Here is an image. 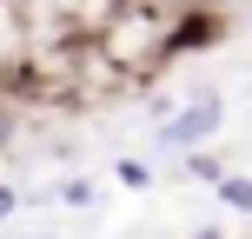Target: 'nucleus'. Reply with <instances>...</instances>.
I'll list each match as a JSON object with an SVG mask.
<instances>
[{
  "instance_id": "obj_1",
  "label": "nucleus",
  "mask_w": 252,
  "mask_h": 239,
  "mask_svg": "<svg viewBox=\"0 0 252 239\" xmlns=\"http://www.w3.org/2000/svg\"><path fill=\"white\" fill-rule=\"evenodd\" d=\"M93 47L106 53V67H120L133 80L146 67H159L166 53H179V20L166 7H153V0H113V13H106Z\"/></svg>"
},
{
  "instance_id": "obj_2",
  "label": "nucleus",
  "mask_w": 252,
  "mask_h": 239,
  "mask_svg": "<svg viewBox=\"0 0 252 239\" xmlns=\"http://www.w3.org/2000/svg\"><path fill=\"white\" fill-rule=\"evenodd\" d=\"M219 120H226L219 93H192V100L179 106L173 120H159V146H192V139H206V133H213Z\"/></svg>"
},
{
  "instance_id": "obj_3",
  "label": "nucleus",
  "mask_w": 252,
  "mask_h": 239,
  "mask_svg": "<svg viewBox=\"0 0 252 239\" xmlns=\"http://www.w3.org/2000/svg\"><path fill=\"white\" fill-rule=\"evenodd\" d=\"M219 200H226L232 213H252V179H232V173H219Z\"/></svg>"
},
{
  "instance_id": "obj_4",
  "label": "nucleus",
  "mask_w": 252,
  "mask_h": 239,
  "mask_svg": "<svg viewBox=\"0 0 252 239\" xmlns=\"http://www.w3.org/2000/svg\"><path fill=\"white\" fill-rule=\"evenodd\" d=\"M186 173H199V179H219V160H213V153H192V166H186Z\"/></svg>"
},
{
  "instance_id": "obj_5",
  "label": "nucleus",
  "mask_w": 252,
  "mask_h": 239,
  "mask_svg": "<svg viewBox=\"0 0 252 239\" xmlns=\"http://www.w3.org/2000/svg\"><path fill=\"white\" fill-rule=\"evenodd\" d=\"M60 200H66V206H93V186H87V179H73V186H66Z\"/></svg>"
},
{
  "instance_id": "obj_6",
  "label": "nucleus",
  "mask_w": 252,
  "mask_h": 239,
  "mask_svg": "<svg viewBox=\"0 0 252 239\" xmlns=\"http://www.w3.org/2000/svg\"><path fill=\"white\" fill-rule=\"evenodd\" d=\"M7 213H13V193H7V186H0V226H7Z\"/></svg>"
}]
</instances>
